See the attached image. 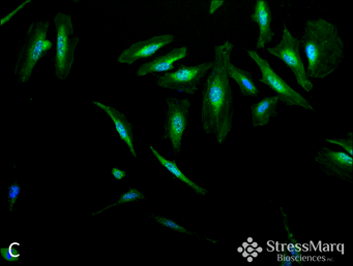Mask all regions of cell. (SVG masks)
<instances>
[{"label":"cell","instance_id":"obj_24","mask_svg":"<svg viewBox=\"0 0 353 266\" xmlns=\"http://www.w3.org/2000/svg\"><path fill=\"white\" fill-rule=\"evenodd\" d=\"M111 174H112V176H113L117 181H121V180L124 179L126 176H127V172H124V171H122V170H120V168H117V167H113V168L111 170Z\"/></svg>","mask_w":353,"mask_h":266},{"label":"cell","instance_id":"obj_8","mask_svg":"<svg viewBox=\"0 0 353 266\" xmlns=\"http://www.w3.org/2000/svg\"><path fill=\"white\" fill-rule=\"evenodd\" d=\"M167 114L164 123L163 139H169L173 153L179 155L181 153L182 136L190 125V109L191 101L189 99H177L167 97Z\"/></svg>","mask_w":353,"mask_h":266},{"label":"cell","instance_id":"obj_12","mask_svg":"<svg viewBox=\"0 0 353 266\" xmlns=\"http://www.w3.org/2000/svg\"><path fill=\"white\" fill-rule=\"evenodd\" d=\"M188 56V47H175L165 55L156 57L154 60L143 63L137 70V77H145L151 74L169 71L174 68V62L184 59Z\"/></svg>","mask_w":353,"mask_h":266},{"label":"cell","instance_id":"obj_5","mask_svg":"<svg viewBox=\"0 0 353 266\" xmlns=\"http://www.w3.org/2000/svg\"><path fill=\"white\" fill-rule=\"evenodd\" d=\"M251 59H253L261 71L259 82L266 85L276 95L279 100L288 106H298L307 111L314 112L313 105L296 90H294L281 76H279L272 67L268 60L262 58L257 51H246Z\"/></svg>","mask_w":353,"mask_h":266},{"label":"cell","instance_id":"obj_15","mask_svg":"<svg viewBox=\"0 0 353 266\" xmlns=\"http://www.w3.org/2000/svg\"><path fill=\"white\" fill-rule=\"evenodd\" d=\"M281 212L283 216V224L286 230L287 234V252H283V254L278 258L279 264L281 266H291L293 263H297L301 265L304 263V255H302V250L297 243L296 238L294 237L290 226H289V221L287 214L284 211V209L281 207Z\"/></svg>","mask_w":353,"mask_h":266},{"label":"cell","instance_id":"obj_3","mask_svg":"<svg viewBox=\"0 0 353 266\" xmlns=\"http://www.w3.org/2000/svg\"><path fill=\"white\" fill-rule=\"evenodd\" d=\"M49 30L48 21H38L30 24L25 39L18 52L14 74L19 83H27L37 62L43 59L53 43L47 38Z\"/></svg>","mask_w":353,"mask_h":266},{"label":"cell","instance_id":"obj_10","mask_svg":"<svg viewBox=\"0 0 353 266\" xmlns=\"http://www.w3.org/2000/svg\"><path fill=\"white\" fill-rule=\"evenodd\" d=\"M175 37L173 34L156 35L146 40L134 42L130 47L124 50L119 55L117 62L132 65L140 59H148L153 57L164 46L172 43Z\"/></svg>","mask_w":353,"mask_h":266},{"label":"cell","instance_id":"obj_17","mask_svg":"<svg viewBox=\"0 0 353 266\" xmlns=\"http://www.w3.org/2000/svg\"><path fill=\"white\" fill-rule=\"evenodd\" d=\"M149 149L151 151V153L154 154V156L158 159V161L161 163L162 166H164L171 175H173L176 179H178L181 183H184L188 187H190L196 194L200 195V196H205L209 191L203 188V187H201L199 185H197L196 183H194L192 180H190L188 178V176H185L181 171L180 168L178 167L177 163H176V160H169V159L165 158L162 154H160L153 146H149Z\"/></svg>","mask_w":353,"mask_h":266},{"label":"cell","instance_id":"obj_11","mask_svg":"<svg viewBox=\"0 0 353 266\" xmlns=\"http://www.w3.org/2000/svg\"><path fill=\"white\" fill-rule=\"evenodd\" d=\"M251 21L259 27V36L256 42L257 50L265 49V45L273 41L275 32L273 30V13L269 4L266 0H257L254 13L251 15Z\"/></svg>","mask_w":353,"mask_h":266},{"label":"cell","instance_id":"obj_2","mask_svg":"<svg viewBox=\"0 0 353 266\" xmlns=\"http://www.w3.org/2000/svg\"><path fill=\"white\" fill-rule=\"evenodd\" d=\"M299 40L308 60L306 72L310 79L327 78L345 58L338 27L323 18L307 20Z\"/></svg>","mask_w":353,"mask_h":266},{"label":"cell","instance_id":"obj_6","mask_svg":"<svg viewBox=\"0 0 353 266\" xmlns=\"http://www.w3.org/2000/svg\"><path fill=\"white\" fill-rule=\"evenodd\" d=\"M267 52L271 55L282 60L286 66L290 68L300 88L306 92H311L313 90L314 85L307 76L304 61L300 56V40L292 35L285 24L281 41L276 46L268 47Z\"/></svg>","mask_w":353,"mask_h":266},{"label":"cell","instance_id":"obj_9","mask_svg":"<svg viewBox=\"0 0 353 266\" xmlns=\"http://www.w3.org/2000/svg\"><path fill=\"white\" fill-rule=\"evenodd\" d=\"M315 162L326 176L346 182L352 181L353 158L346 152L322 147L315 156Z\"/></svg>","mask_w":353,"mask_h":266},{"label":"cell","instance_id":"obj_18","mask_svg":"<svg viewBox=\"0 0 353 266\" xmlns=\"http://www.w3.org/2000/svg\"><path fill=\"white\" fill-rule=\"evenodd\" d=\"M145 199V196L144 194L139 191L138 189L136 188H130L129 191L124 192L123 194H121V196L118 198V200L115 202V203H112L110 205H108L107 207L103 208V209H100L96 212H94L93 216H96L98 214H100V212H103L105 211L106 209L108 208H111L113 206H116V205H120V204H124V203H129V202H134V201H139V200H144Z\"/></svg>","mask_w":353,"mask_h":266},{"label":"cell","instance_id":"obj_14","mask_svg":"<svg viewBox=\"0 0 353 266\" xmlns=\"http://www.w3.org/2000/svg\"><path fill=\"white\" fill-rule=\"evenodd\" d=\"M279 97L266 96L257 103H254L251 106L252 114V126L253 127H262L266 126L271 119L278 116V105Z\"/></svg>","mask_w":353,"mask_h":266},{"label":"cell","instance_id":"obj_23","mask_svg":"<svg viewBox=\"0 0 353 266\" xmlns=\"http://www.w3.org/2000/svg\"><path fill=\"white\" fill-rule=\"evenodd\" d=\"M225 4L224 0H213L211 2V7H210V15L215 14L220 8L223 7V5Z\"/></svg>","mask_w":353,"mask_h":266},{"label":"cell","instance_id":"obj_13","mask_svg":"<svg viewBox=\"0 0 353 266\" xmlns=\"http://www.w3.org/2000/svg\"><path fill=\"white\" fill-rule=\"evenodd\" d=\"M92 103L94 105H96L97 108H99L100 110H103L110 117L120 139L126 142V144L128 146L131 154L134 156V158H137V153H136V150L134 147L133 126L129 122L127 117L122 113L117 111L115 108H112V106L106 105L104 103H100L99 101H92Z\"/></svg>","mask_w":353,"mask_h":266},{"label":"cell","instance_id":"obj_7","mask_svg":"<svg viewBox=\"0 0 353 266\" xmlns=\"http://www.w3.org/2000/svg\"><path fill=\"white\" fill-rule=\"evenodd\" d=\"M214 66L213 61L204 62L194 66L180 64L177 70L157 76L156 83L159 87L176 90L189 95H194L207 74Z\"/></svg>","mask_w":353,"mask_h":266},{"label":"cell","instance_id":"obj_22","mask_svg":"<svg viewBox=\"0 0 353 266\" xmlns=\"http://www.w3.org/2000/svg\"><path fill=\"white\" fill-rule=\"evenodd\" d=\"M20 186L17 183V181L15 183H13L10 187H9V193H8V200H9V204H10V211L14 210L15 204L17 202V199L20 195Z\"/></svg>","mask_w":353,"mask_h":266},{"label":"cell","instance_id":"obj_20","mask_svg":"<svg viewBox=\"0 0 353 266\" xmlns=\"http://www.w3.org/2000/svg\"><path fill=\"white\" fill-rule=\"evenodd\" d=\"M18 247H20V244L13 243L8 248L0 249V254H2L5 260L9 262H17L20 259V253L18 252Z\"/></svg>","mask_w":353,"mask_h":266},{"label":"cell","instance_id":"obj_4","mask_svg":"<svg viewBox=\"0 0 353 266\" xmlns=\"http://www.w3.org/2000/svg\"><path fill=\"white\" fill-rule=\"evenodd\" d=\"M56 29V50L54 56V70L58 80L65 81L70 76L75 62V52L79 37L74 35L71 15L59 13L54 18Z\"/></svg>","mask_w":353,"mask_h":266},{"label":"cell","instance_id":"obj_1","mask_svg":"<svg viewBox=\"0 0 353 266\" xmlns=\"http://www.w3.org/2000/svg\"><path fill=\"white\" fill-rule=\"evenodd\" d=\"M233 49L229 40L215 46L214 66L206 76L202 92L201 123L204 132L213 135L219 144L225 142L233 126V92L227 72Z\"/></svg>","mask_w":353,"mask_h":266},{"label":"cell","instance_id":"obj_19","mask_svg":"<svg viewBox=\"0 0 353 266\" xmlns=\"http://www.w3.org/2000/svg\"><path fill=\"white\" fill-rule=\"evenodd\" d=\"M151 218H153L158 224H160L161 226H164V227H167L175 232H179V233H182V234H189V235H193V232L189 231L186 228H184L183 226L177 224L175 221L171 220V219H168L164 216H155L153 215L151 216Z\"/></svg>","mask_w":353,"mask_h":266},{"label":"cell","instance_id":"obj_21","mask_svg":"<svg viewBox=\"0 0 353 266\" xmlns=\"http://www.w3.org/2000/svg\"><path fill=\"white\" fill-rule=\"evenodd\" d=\"M326 141L329 143H334L337 146H340L344 152H346L349 155H353V150H352V144H353V137H352V132H348L347 137L345 138H326Z\"/></svg>","mask_w":353,"mask_h":266},{"label":"cell","instance_id":"obj_16","mask_svg":"<svg viewBox=\"0 0 353 266\" xmlns=\"http://www.w3.org/2000/svg\"><path fill=\"white\" fill-rule=\"evenodd\" d=\"M227 72L229 79H232L237 83L239 90L244 97L259 96L260 90L255 85L254 78L250 71L235 66L230 60L227 64Z\"/></svg>","mask_w":353,"mask_h":266}]
</instances>
